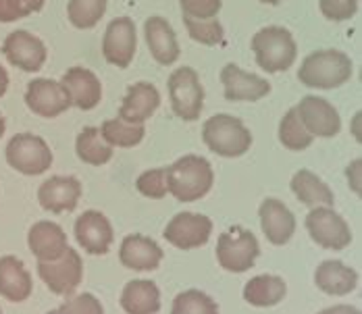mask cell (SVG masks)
Masks as SVG:
<instances>
[{"label": "cell", "mask_w": 362, "mask_h": 314, "mask_svg": "<svg viewBox=\"0 0 362 314\" xmlns=\"http://www.w3.org/2000/svg\"><path fill=\"white\" fill-rule=\"evenodd\" d=\"M37 275L48 285L50 291L59 296L73 293L83 279V262L81 256L69 248L61 258L50 262H37Z\"/></svg>", "instance_id": "obj_9"}, {"label": "cell", "mask_w": 362, "mask_h": 314, "mask_svg": "<svg viewBox=\"0 0 362 314\" xmlns=\"http://www.w3.org/2000/svg\"><path fill=\"white\" fill-rule=\"evenodd\" d=\"M59 314H105V308L96 296L77 293L59 308Z\"/></svg>", "instance_id": "obj_37"}, {"label": "cell", "mask_w": 362, "mask_h": 314, "mask_svg": "<svg viewBox=\"0 0 362 314\" xmlns=\"http://www.w3.org/2000/svg\"><path fill=\"white\" fill-rule=\"evenodd\" d=\"M25 105L32 112H36L44 119H54L69 110L71 100L61 86V81L46 79V77H36L28 83L25 90Z\"/></svg>", "instance_id": "obj_13"}, {"label": "cell", "mask_w": 362, "mask_h": 314, "mask_svg": "<svg viewBox=\"0 0 362 314\" xmlns=\"http://www.w3.org/2000/svg\"><path fill=\"white\" fill-rule=\"evenodd\" d=\"M61 86L65 88L71 106L81 110H92L103 100V83L96 73L86 67H71L61 77Z\"/></svg>", "instance_id": "obj_18"}, {"label": "cell", "mask_w": 362, "mask_h": 314, "mask_svg": "<svg viewBox=\"0 0 362 314\" xmlns=\"http://www.w3.org/2000/svg\"><path fill=\"white\" fill-rule=\"evenodd\" d=\"M313 140L315 138L308 134V129L304 127V123L298 117V108L296 106L290 108L279 123V141L291 152H300V150H306L313 144Z\"/></svg>", "instance_id": "obj_31"}, {"label": "cell", "mask_w": 362, "mask_h": 314, "mask_svg": "<svg viewBox=\"0 0 362 314\" xmlns=\"http://www.w3.org/2000/svg\"><path fill=\"white\" fill-rule=\"evenodd\" d=\"M167 88L173 112L183 121H198L204 106V88L198 73L192 67H180L169 75Z\"/></svg>", "instance_id": "obj_7"}, {"label": "cell", "mask_w": 362, "mask_h": 314, "mask_svg": "<svg viewBox=\"0 0 362 314\" xmlns=\"http://www.w3.org/2000/svg\"><path fill=\"white\" fill-rule=\"evenodd\" d=\"M28 244H30L32 254L37 258V262L57 260L69 250L67 233L57 223H50V221H40L30 229Z\"/></svg>", "instance_id": "obj_22"}, {"label": "cell", "mask_w": 362, "mask_h": 314, "mask_svg": "<svg viewBox=\"0 0 362 314\" xmlns=\"http://www.w3.org/2000/svg\"><path fill=\"white\" fill-rule=\"evenodd\" d=\"M298 117L313 138H335L341 129V117L335 106L321 96H304L300 100Z\"/></svg>", "instance_id": "obj_14"}, {"label": "cell", "mask_w": 362, "mask_h": 314, "mask_svg": "<svg viewBox=\"0 0 362 314\" xmlns=\"http://www.w3.org/2000/svg\"><path fill=\"white\" fill-rule=\"evenodd\" d=\"M138 192L150 198V200H160L169 194V185H167V169H150L138 177L136 181Z\"/></svg>", "instance_id": "obj_35"}, {"label": "cell", "mask_w": 362, "mask_h": 314, "mask_svg": "<svg viewBox=\"0 0 362 314\" xmlns=\"http://www.w3.org/2000/svg\"><path fill=\"white\" fill-rule=\"evenodd\" d=\"M252 52L260 69L267 73H281L293 65L298 46L290 30L281 25H269L254 34Z\"/></svg>", "instance_id": "obj_3"}, {"label": "cell", "mask_w": 362, "mask_h": 314, "mask_svg": "<svg viewBox=\"0 0 362 314\" xmlns=\"http://www.w3.org/2000/svg\"><path fill=\"white\" fill-rule=\"evenodd\" d=\"M81 198V183L79 179L69 175H57L46 179L37 190V202L48 212H71Z\"/></svg>", "instance_id": "obj_17"}, {"label": "cell", "mask_w": 362, "mask_h": 314, "mask_svg": "<svg viewBox=\"0 0 362 314\" xmlns=\"http://www.w3.org/2000/svg\"><path fill=\"white\" fill-rule=\"evenodd\" d=\"M319 314H361V310L356 306H348V304H341V306H331V308H325Z\"/></svg>", "instance_id": "obj_41"}, {"label": "cell", "mask_w": 362, "mask_h": 314, "mask_svg": "<svg viewBox=\"0 0 362 314\" xmlns=\"http://www.w3.org/2000/svg\"><path fill=\"white\" fill-rule=\"evenodd\" d=\"M183 17L192 19H215L223 6V0H180Z\"/></svg>", "instance_id": "obj_38"}, {"label": "cell", "mask_w": 362, "mask_h": 314, "mask_svg": "<svg viewBox=\"0 0 362 314\" xmlns=\"http://www.w3.org/2000/svg\"><path fill=\"white\" fill-rule=\"evenodd\" d=\"M171 314H218L217 302L200 289H187L175 296Z\"/></svg>", "instance_id": "obj_33"}, {"label": "cell", "mask_w": 362, "mask_h": 314, "mask_svg": "<svg viewBox=\"0 0 362 314\" xmlns=\"http://www.w3.org/2000/svg\"><path fill=\"white\" fill-rule=\"evenodd\" d=\"M21 2H23L28 15H32V13H37V11L44 8V2H46V0H21Z\"/></svg>", "instance_id": "obj_42"}, {"label": "cell", "mask_w": 362, "mask_h": 314, "mask_svg": "<svg viewBox=\"0 0 362 314\" xmlns=\"http://www.w3.org/2000/svg\"><path fill=\"white\" fill-rule=\"evenodd\" d=\"M352 59L335 48H325L310 52L300 69L298 79L313 90H335L352 77Z\"/></svg>", "instance_id": "obj_2"}, {"label": "cell", "mask_w": 362, "mask_h": 314, "mask_svg": "<svg viewBox=\"0 0 362 314\" xmlns=\"http://www.w3.org/2000/svg\"><path fill=\"white\" fill-rule=\"evenodd\" d=\"M260 245L252 231L244 227H229L218 236L217 260L229 273H246L256 264Z\"/></svg>", "instance_id": "obj_5"}, {"label": "cell", "mask_w": 362, "mask_h": 314, "mask_svg": "<svg viewBox=\"0 0 362 314\" xmlns=\"http://www.w3.org/2000/svg\"><path fill=\"white\" fill-rule=\"evenodd\" d=\"M202 140L223 158L244 156L252 146L250 129L233 115H215L202 127Z\"/></svg>", "instance_id": "obj_4"}, {"label": "cell", "mask_w": 362, "mask_h": 314, "mask_svg": "<svg viewBox=\"0 0 362 314\" xmlns=\"http://www.w3.org/2000/svg\"><path fill=\"white\" fill-rule=\"evenodd\" d=\"M215 183L213 167L198 154H187L167 167V185L180 202H196L204 198Z\"/></svg>", "instance_id": "obj_1"}, {"label": "cell", "mask_w": 362, "mask_h": 314, "mask_svg": "<svg viewBox=\"0 0 362 314\" xmlns=\"http://www.w3.org/2000/svg\"><path fill=\"white\" fill-rule=\"evenodd\" d=\"M158 106H160L158 90L148 81H138L127 88V94L119 108V117L127 123H144L156 112Z\"/></svg>", "instance_id": "obj_23"}, {"label": "cell", "mask_w": 362, "mask_h": 314, "mask_svg": "<svg viewBox=\"0 0 362 314\" xmlns=\"http://www.w3.org/2000/svg\"><path fill=\"white\" fill-rule=\"evenodd\" d=\"M75 152L83 163L92 167H103L112 158L115 148L105 141L100 127H83L75 140Z\"/></svg>", "instance_id": "obj_29"}, {"label": "cell", "mask_w": 362, "mask_h": 314, "mask_svg": "<svg viewBox=\"0 0 362 314\" xmlns=\"http://www.w3.org/2000/svg\"><path fill=\"white\" fill-rule=\"evenodd\" d=\"M306 229L313 242L327 250H344L352 244V231L341 214L331 207H317L306 216Z\"/></svg>", "instance_id": "obj_8"}, {"label": "cell", "mask_w": 362, "mask_h": 314, "mask_svg": "<svg viewBox=\"0 0 362 314\" xmlns=\"http://www.w3.org/2000/svg\"><path fill=\"white\" fill-rule=\"evenodd\" d=\"M260 2H264V4H279V2H284V0H260Z\"/></svg>", "instance_id": "obj_46"}, {"label": "cell", "mask_w": 362, "mask_h": 314, "mask_svg": "<svg viewBox=\"0 0 362 314\" xmlns=\"http://www.w3.org/2000/svg\"><path fill=\"white\" fill-rule=\"evenodd\" d=\"M148 50L152 52V59L160 65H173L180 59V42L175 30L165 17H150L144 25Z\"/></svg>", "instance_id": "obj_21"}, {"label": "cell", "mask_w": 362, "mask_h": 314, "mask_svg": "<svg viewBox=\"0 0 362 314\" xmlns=\"http://www.w3.org/2000/svg\"><path fill=\"white\" fill-rule=\"evenodd\" d=\"M354 138L361 141V112H356L354 117Z\"/></svg>", "instance_id": "obj_44"}, {"label": "cell", "mask_w": 362, "mask_h": 314, "mask_svg": "<svg viewBox=\"0 0 362 314\" xmlns=\"http://www.w3.org/2000/svg\"><path fill=\"white\" fill-rule=\"evenodd\" d=\"M291 192L296 194V198L310 207V209H317V207H333L335 198H333V192L331 187L327 185L323 179H319L317 175L308 169H300L298 173L291 177Z\"/></svg>", "instance_id": "obj_28"}, {"label": "cell", "mask_w": 362, "mask_h": 314, "mask_svg": "<svg viewBox=\"0 0 362 314\" xmlns=\"http://www.w3.org/2000/svg\"><path fill=\"white\" fill-rule=\"evenodd\" d=\"M52 150L36 134H17L6 144V163L21 175H42L52 167Z\"/></svg>", "instance_id": "obj_6"}, {"label": "cell", "mask_w": 362, "mask_h": 314, "mask_svg": "<svg viewBox=\"0 0 362 314\" xmlns=\"http://www.w3.org/2000/svg\"><path fill=\"white\" fill-rule=\"evenodd\" d=\"M4 129H6V123H4V117H2V112H0V138L4 136Z\"/></svg>", "instance_id": "obj_45"}, {"label": "cell", "mask_w": 362, "mask_h": 314, "mask_svg": "<svg viewBox=\"0 0 362 314\" xmlns=\"http://www.w3.org/2000/svg\"><path fill=\"white\" fill-rule=\"evenodd\" d=\"M288 296L286 281L277 275H258L246 283L244 300L254 308H271L284 302Z\"/></svg>", "instance_id": "obj_27"}, {"label": "cell", "mask_w": 362, "mask_h": 314, "mask_svg": "<svg viewBox=\"0 0 362 314\" xmlns=\"http://www.w3.org/2000/svg\"><path fill=\"white\" fill-rule=\"evenodd\" d=\"M319 6L329 21H348L358 13L361 0H319Z\"/></svg>", "instance_id": "obj_36"}, {"label": "cell", "mask_w": 362, "mask_h": 314, "mask_svg": "<svg viewBox=\"0 0 362 314\" xmlns=\"http://www.w3.org/2000/svg\"><path fill=\"white\" fill-rule=\"evenodd\" d=\"M109 0H69L67 17L73 28L77 30H92L107 13Z\"/></svg>", "instance_id": "obj_32"}, {"label": "cell", "mask_w": 362, "mask_h": 314, "mask_svg": "<svg viewBox=\"0 0 362 314\" xmlns=\"http://www.w3.org/2000/svg\"><path fill=\"white\" fill-rule=\"evenodd\" d=\"M6 90H8V73L0 65V98L6 94Z\"/></svg>", "instance_id": "obj_43"}, {"label": "cell", "mask_w": 362, "mask_h": 314, "mask_svg": "<svg viewBox=\"0 0 362 314\" xmlns=\"http://www.w3.org/2000/svg\"><path fill=\"white\" fill-rule=\"evenodd\" d=\"M183 23L187 28V34L194 42L204 44V46H217L225 37V30L218 23V19H192L183 17Z\"/></svg>", "instance_id": "obj_34"}, {"label": "cell", "mask_w": 362, "mask_h": 314, "mask_svg": "<svg viewBox=\"0 0 362 314\" xmlns=\"http://www.w3.org/2000/svg\"><path fill=\"white\" fill-rule=\"evenodd\" d=\"M28 17L21 0H0V23H13Z\"/></svg>", "instance_id": "obj_39"}, {"label": "cell", "mask_w": 362, "mask_h": 314, "mask_svg": "<svg viewBox=\"0 0 362 314\" xmlns=\"http://www.w3.org/2000/svg\"><path fill=\"white\" fill-rule=\"evenodd\" d=\"M138 34L136 23L129 17H117L107 25L103 40V54L110 65L119 69H127L136 57Z\"/></svg>", "instance_id": "obj_11"}, {"label": "cell", "mask_w": 362, "mask_h": 314, "mask_svg": "<svg viewBox=\"0 0 362 314\" xmlns=\"http://www.w3.org/2000/svg\"><path fill=\"white\" fill-rule=\"evenodd\" d=\"M211 233H213V221L200 212L175 214L163 231L165 240L180 250L202 248L211 240Z\"/></svg>", "instance_id": "obj_10"}, {"label": "cell", "mask_w": 362, "mask_h": 314, "mask_svg": "<svg viewBox=\"0 0 362 314\" xmlns=\"http://www.w3.org/2000/svg\"><path fill=\"white\" fill-rule=\"evenodd\" d=\"M34 291V281L25 264L15 256L0 258V296L8 302H25Z\"/></svg>", "instance_id": "obj_24"}, {"label": "cell", "mask_w": 362, "mask_h": 314, "mask_svg": "<svg viewBox=\"0 0 362 314\" xmlns=\"http://www.w3.org/2000/svg\"><path fill=\"white\" fill-rule=\"evenodd\" d=\"M121 308L127 314H158L160 291L150 279H134L123 287Z\"/></svg>", "instance_id": "obj_26"}, {"label": "cell", "mask_w": 362, "mask_h": 314, "mask_svg": "<svg viewBox=\"0 0 362 314\" xmlns=\"http://www.w3.org/2000/svg\"><path fill=\"white\" fill-rule=\"evenodd\" d=\"M75 240L88 254L103 256L110 250L115 231L110 221L98 210H86L75 223Z\"/></svg>", "instance_id": "obj_16"}, {"label": "cell", "mask_w": 362, "mask_h": 314, "mask_svg": "<svg viewBox=\"0 0 362 314\" xmlns=\"http://www.w3.org/2000/svg\"><path fill=\"white\" fill-rule=\"evenodd\" d=\"M2 54L13 67L25 73H37L44 67L48 52H46L44 42L37 35L28 30H15L6 35L2 44Z\"/></svg>", "instance_id": "obj_12"}, {"label": "cell", "mask_w": 362, "mask_h": 314, "mask_svg": "<svg viewBox=\"0 0 362 314\" xmlns=\"http://www.w3.org/2000/svg\"><path fill=\"white\" fill-rule=\"evenodd\" d=\"M46 314H59V310H50V313H46Z\"/></svg>", "instance_id": "obj_47"}, {"label": "cell", "mask_w": 362, "mask_h": 314, "mask_svg": "<svg viewBox=\"0 0 362 314\" xmlns=\"http://www.w3.org/2000/svg\"><path fill=\"white\" fill-rule=\"evenodd\" d=\"M163 248L156 244L152 238H146L142 233H132L127 236L121 248H119V260L125 269L138 271V273H148L158 269L163 260Z\"/></svg>", "instance_id": "obj_19"}, {"label": "cell", "mask_w": 362, "mask_h": 314, "mask_svg": "<svg viewBox=\"0 0 362 314\" xmlns=\"http://www.w3.org/2000/svg\"><path fill=\"white\" fill-rule=\"evenodd\" d=\"M221 81L225 88V98L231 103H256L271 92V83L260 77L248 73L235 63L225 65L221 71Z\"/></svg>", "instance_id": "obj_15"}, {"label": "cell", "mask_w": 362, "mask_h": 314, "mask_svg": "<svg viewBox=\"0 0 362 314\" xmlns=\"http://www.w3.org/2000/svg\"><path fill=\"white\" fill-rule=\"evenodd\" d=\"M100 134L112 148H134L144 140V123H127L121 117H115L103 123Z\"/></svg>", "instance_id": "obj_30"}, {"label": "cell", "mask_w": 362, "mask_h": 314, "mask_svg": "<svg viewBox=\"0 0 362 314\" xmlns=\"http://www.w3.org/2000/svg\"><path fill=\"white\" fill-rule=\"evenodd\" d=\"M315 283L327 296H346L356 289L358 273L341 260H323L315 273Z\"/></svg>", "instance_id": "obj_25"}, {"label": "cell", "mask_w": 362, "mask_h": 314, "mask_svg": "<svg viewBox=\"0 0 362 314\" xmlns=\"http://www.w3.org/2000/svg\"><path fill=\"white\" fill-rule=\"evenodd\" d=\"M361 169H362V161L361 158H354L350 165H348V183L352 187V192L356 196H361Z\"/></svg>", "instance_id": "obj_40"}, {"label": "cell", "mask_w": 362, "mask_h": 314, "mask_svg": "<svg viewBox=\"0 0 362 314\" xmlns=\"http://www.w3.org/2000/svg\"><path fill=\"white\" fill-rule=\"evenodd\" d=\"M0 314H2V308H0Z\"/></svg>", "instance_id": "obj_48"}, {"label": "cell", "mask_w": 362, "mask_h": 314, "mask_svg": "<svg viewBox=\"0 0 362 314\" xmlns=\"http://www.w3.org/2000/svg\"><path fill=\"white\" fill-rule=\"evenodd\" d=\"M260 225L267 240L273 245H286L296 231V216L281 200L267 198L260 204Z\"/></svg>", "instance_id": "obj_20"}]
</instances>
